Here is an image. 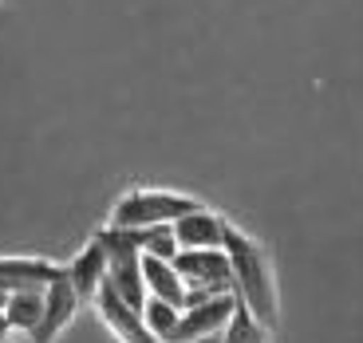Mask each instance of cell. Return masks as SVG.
Returning <instances> with one entry per match:
<instances>
[{"mask_svg": "<svg viewBox=\"0 0 363 343\" xmlns=\"http://www.w3.org/2000/svg\"><path fill=\"white\" fill-rule=\"evenodd\" d=\"M79 308H83V300H79V292H75V284L67 280V269H64L44 288V316H40L36 332L28 335V339L32 343H55L60 335H64V327L75 320Z\"/></svg>", "mask_w": 363, "mask_h": 343, "instance_id": "cell-5", "label": "cell"}, {"mask_svg": "<svg viewBox=\"0 0 363 343\" xmlns=\"http://www.w3.org/2000/svg\"><path fill=\"white\" fill-rule=\"evenodd\" d=\"M44 316V288H24V292H9L4 300V320H9L12 332L32 335Z\"/></svg>", "mask_w": 363, "mask_h": 343, "instance_id": "cell-11", "label": "cell"}, {"mask_svg": "<svg viewBox=\"0 0 363 343\" xmlns=\"http://www.w3.org/2000/svg\"><path fill=\"white\" fill-rule=\"evenodd\" d=\"M64 264L48 261V257H0V292H24V288H48Z\"/></svg>", "mask_w": 363, "mask_h": 343, "instance_id": "cell-8", "label": "cell"}, {"mask_svg": "<svg viewBox=\"0 0 363 343\" xmlns=\"http://www.w3.org/2000/svg\"><path fill=\"white\" fill-rule=\"evenodd\" d=\"M143 320H146V327L155 332V339H158V343H170L174 327H178V320H182V308L166 304V300H158V296H146V304H143Z\"/></svg>", "mask_w": 363, "mask_h": 343, "instance_id": "cell-13", "label": "cell"}, {"mask_svg": "<svg viewBox=\"0 0 363 343\" xmlns=\"http://www.w3.org/2000/svg\"><path fill=\"white\" fill-rule=\"evenodd\" d=\"M138 237H143V253H146V257H162V261H174V257H178L174 225H150V229H138Z\"/></svg>", "mask_w": 363, "mask_h": 343, "instance_id": "cell-14", "label": "cell"}, {"mask_svg": "<svg viewBox=\"0 0 363 343\" xmlns=\"http://www.w3.org/2000/svg\"><path fill=\"white\" fill-rule=\"evenodd\" d=\"M269 339H272V332L257 324L253 312H249V308L237 300L233 316H229V324H225V332H221L218 343H269Z\"/></svg>", "mask_w": 363, "mask_h": 343, "instance_id": "cell-12", "label": "cell"}, {"mask_svg": "<svg viewBox=\"0 0 363 343\" xmlns=\"http://www.w3.org/2000/svg\"><path fill=\"white\" fill-rule=\"evenodd\" d=\"M143 280H146V296H158L174 308H186V280L174 269V261L143 253Z\"/></svg>", "mask_w": 363, "mask_h": 343, "instance_id": "cell-10", "label": "cell"}, {"mask_svg": "<svg viewBox=\"0 0 363 343\" xmlns=\"http://www.w3.org/2000/svg\"><path fill=\"white\" fill-rule=\"evenodd\" d=\"M4 300H9V296H4V292H0V308H4Z\"/></svg>", "mask_w": 363, "mask_h": 343, "instance_id": "cell-16", "label": "cell"}, {"mask_svg": "<svg viewBox=\"0 0 363 343\" xmlns=\"http://www.w3.org/2000/svg\"><path fill=\"white\" fill-rule=\"evenodd\" d=\"M233 308H237L233 292H229V296H209V300H201V304L182 308V320H178V327H174L170 343L221 335V332H225V324H229V316H233Z\"/></svg>", "mask_w": 363, "mask_h": 343, "instance_id": "cell-6", "label": "cell"}, {"mask_svg": "<svg viewBox=\"0 0 363 343\" xmlns=\"http://www.w3.org/2000/svg\"><path fill=\"white\" fill-rule=\"evenodd\" d=\"M64 269H67V280L75 284V292H79V300L91 304L95 292L103 288V280H107V249L99 244V237H91L79 249V257H72V264H64Z\"/></svg>", "mask_w": 363, "mask_h": 343, "instance_id": "cell-9", "label": "cell"}, {"mask_svg": "<svg viewBox=\"0 0 363 343\" xmlns=\"http://www.w3.org/2000/svg\"><path fill=\"white\" fill-rule=\"evenodd\" d=\"M225 257H229V264H233V296L253 312V320L261 327L277 332V327H281V292H277V276H272L269 253H264L249 233L229 225Z\"/></svg>", "mask_w": 363, "mask_h": 343, "instance_id": "cell-1", "label": "cell"}, {"mask_svg": "<svg viewBox=\"0 0 363 343\" xmlns=\"http://www.w3.org/2000/svg\"><path fill=\"white\" fill-rule=\"evenodd\" d=\"M201 201H194L190 193L174 190H130L115 201L107 225L115 229H150V225H174L178 217H186L190 209H198Z\"/></svg>", "mask_w": 363, "mask_h": 343, "instance_id": "cell-2", "label": "cell"}, {"mask_svg": "<svg viewBox=\"0 0 363 343\" xmlns=\"http://www.w3.org/2000/svg\"><path fill=\"white\" fill-rule=\"evenodd\" d=\"M174 269L182 272L186 288L206 292V296H229L233 292V264L225 249H178Z\"/></svg>", "mask_w": 363, "mask_h": 343, "instance_id": "cell-3", "label": "cell"}, {"mask_svg": "<svg viewBox=\"0 0 363 343\" xmlns=\"http://www.w3.org/2000/svg\"><path fill=\"white\" fill-rule=\"evenodd\" d=\"M12 339V327H9V320H4V308H0V343H9Z\"/></svg>", "mask_w": 363, "mask_h": 343, "instance_id": "cell-15", "label": "cell"}, {"mask_svg": "<svg viewBox=\"0 0 363 343\" xmlns=\"http://www.w3.org/2000/svg\"><path fill=\"white\" fill-rule=\"evenodd\" d=\"M225 233H229V221L206 206L190 209L186 217L174 221V241H178V249H225Z\"/></svg>", "mask_w": 363, "mask_h": 343, "instance_id": "cell-7", "label": "cell"}, {"mask_svg": "<svg viewBox=\"0 0 363 343\" xmlns=\"http://www.w3.org/2000/svg\"><path fill=\"white\" fill-rule=\"evenodd\" d=\"M91 304H95L99 320L107 324V332L115 335L118 343H158L155 332H150V327H146V320H143V308L127 304V300L118 296L107 280H103V288L95 292V300H91Z\"/></svg>", "mask_w": 363, "mask_h": 343, "instance_id": "cell-4", "label": "cell"}]
</instances>
